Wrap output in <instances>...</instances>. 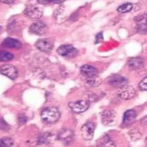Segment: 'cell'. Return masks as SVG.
<instances>
[{"label":"cell","mask_w":147,"mask_h":147,"mask_svg":"<svg viewBox=\"0 0 147 147\" xmlns=\"http://www.w3.org/2000/svg\"><path fill=\"white\" fill-rule=\"evenodd\" d=\"M60 113L58 109L53 106L45 108L41 113L42 119L47 123H54L56 122L60 118Z\"/></svg>","instance_id":"6da1fadb"},{"label":"cell","mask_w":147,"mask_h":147,"mask_svg":"<svg viewBox=\"0 0 147 147\" xmlns=\"http://www.w3.org/2000/svg\"><path fill=\"white\" fill-rule=\"evenodd\" d=\"M118 114L114 110H105L101 114V122L106 126H112L117 123Z\"/></svg>","instance_id":"7a4b0ae2"},{"label":"cell","mask_w":147,"mask_h":147,"mask_svg":"<svg viewBox=\"0 0 147 147\" xmlns=\"http://www.w3.org/2000/svg\"><path fill=\"white\" fill-rule=\"evenodd\" d=\"M25 16L29 20L36 21L38 20L42 15V10L38 6L30 5L28 6L24 11Z\"/></svg>","instance_id":"3957f363"},{"label":"cell","mask_w":147,"mask_h":147,"mask_svg":"<svg viewBox=\"0 0 147 147\" xmlns=\"http://www.w3.org/2000/svg\"><path fill=\"white\" fill-rule=\"evenodd\" d=\"M127 79L118 74H114L110 76L107 79V83L113 87L120 88L122 87L127 83Z\"/></svg>","instance_id":"277c9868"},{"label":"cell","mask_w":147,"mask_h":147,"mask_svg":"<svg viewBox=\"0 0 147 147\" xmlns=\"http://www.w3.org/2000/svg\"><path fill=\"white\" fill-rule=\"evenodd\" d=\"M136 94L135 88L129 85H125L118 88L117 91L118 96L124 100H129L133 98Z\"/></svg>","instance_id":"5b68a950"},{"label":"cell","mask_w":147,"mask_h":147,"mask_svg":"<svg viewBox=\"0 0 147 147\" xmlns=\"http://www.w3.org/2000/svg\"><path fill=\"white\" fill-rule=\"evenodd\" d=\"M57 53L64 57L72 58L78 54V50L71 45H63L57 49Z\"/></svg>","instance_id":"8992f818"},{"label":"cell","mask_w":147,"mask_h":147,"mask_svg":"<svg viewBox=\"0 0 147 147\" xmlns=\"http://www.w3.org/2000/svg\"><path fill=\"white\" fill-rule=\"evenodd\" d=\"M95 131V125L94 123L88 122L84 123L80 128V132L82 138L87 141L93 138Z\"/></svg>","instance_id":"52a82bcc"},{"label":"cell","mask_w":147,"mask_h":147,"mask_svg":"<svg viewBox=\"0 0 147 147\" xmlns=\"http://www.w3.org/2000/svg\"><path fill=\"white\" fill-rule=\"evenodd\" d=\"M71 109L77 113L86 111L90 106V103L86 100H78L72 101L68 103Z\"/></svg>","instance_id":"ba28073f"},{"label":"cell","mask_w":147,"mask_h":147,"mask_svg":"<svg viewBox=\"0 0 147 147\" xmlns=\"http://www.w3.org/2000/svg\"><path fill=\"white\" fill-rule=\"evenodd\" d=\"M0 73L11 79H16L18 76V71L16 68L9 64L1 66Z\"/></svg>","instance_id":"9c48e42d"},{"label":"cell","mask_w":147,"mask_h":147,"mask_svg":"<svg viewBox=\"0 0 147 147\" xmlns=\"http://www.w3.org/2000/svg\"><path fill=\"white\" fill-rule=\"evenodd\" d=\"M58 139L57 133L54 131H47L39 135V145L49 144Z\"/></svg>","instance_id":"30bf717a"},{"label":"cell","mask_w":147,"mask_h":147,"mask_svg":"<svg viewBox=\"0 0 147 147\" xmlns=\"http://www.w3.org/2000/svg\"><path fill=\"white\" fill-rule=\"evenodd\" d=\"M35 46L41 52H48L52 49L53 47V43L50 39L41 38L36 42Z\"/></svg>","instance_id":"8fae6325"},{"label":"cell","mask_w":147,"mask_h":147,"mask_svg":"<svg viewBox=\"0 0 147 147\" xmlns=\"http://www.w3.org/2000/svg\"><path fill=\"white\" fill-rule=\"evenodd\" d=\"M47 25L41 21H36L34 23L32 24L29 28V31L30 33L37 35L43 34L47 32Z\"/></svg>","instance_id":"7c38bea8"},{"label":"cell","mask_w":147,"mask_h":147,"mask_svg":"<svg viewBox=\"0 0 147 147\" xmlns=\"http://www.w3.org/2000/svg\"><path fill=\"white\" fill-rule=\"evenodd\" d=\"M58 139L62 141L64 144H69L70 143L74 137V133L72 130L69 129H62L58 133H57Z\"/></svg>","instance_id":"4fadbf2b"},{"label":"cell","mask_w":147,"mask_h":147,"mask_svg":"<svg viewBox=\"0 0 147 147\" xmlns=\"http://www.w3.org/2000/svg\"><path fill=\"white\" fill-rule=\"evenodd\" d=\"M98 147H116L114 142L107 134H103L96 141Z\"/></svg>","instance_id":"5bb4252c"},{"label":"cell","mask_w":147,"mask_h":147,"mask_svg":"<svg viewBox=\"0 0 147 147\" xmlns=\"http://www.w3.org/2000/svg\"><path fill=\"white\" fill-rule=\"evenodd\" d=\"M80 72L82 75L87 78H91L98 75V70L92 65L84 64L80 68Z\"/></svg>","instance_id":"9a60e30c"},{"label":"cell","mask_w":147,"mask_h":147,"mask_svg":"<svg viewBox=\"0 0 147 147\" xmlns=\"http://www.w3.org/2000/svg\"><path fill=\"white\" fill-rule=\"evenodd\" d=\"M2 45L4 47L10 49H20L22 47V44L20 41L13 38L5 39Z\"/></svg>","instance_id":"2e32d148"},{"label":"cell","mask_w":147,"mask_h":147,"mask_svg":"<svg viewBox=\"0 0 147 147\" xmlns=\"http://www.w3.org/2000/svg\"><path fill=\"white\" fill-rule=\"evenodd\" d=\"M137 117V113L135 110L130 109L126 110L123 117V123L124 125H128L134 122Z\"/></svg>","instance_id":"e0dca14e"},{"label":"cell","mask_w":147,"mask_h":147,"mask_svg":"<svg viewBox=\"0 0 147 147\" xmlns=\"http://www.w3.org/2000/svg\"><path fill=\"white\" fill-rule=\"evenodd\" d=\"M144 66L143 60L139 57L130 59L128 61V67L131 70L141 69Z\"/></svg>","instance_id":"ac0fdd59"},{"label":"cell","mask_w":147,"mask_h":147,"mask_svg":"<svg viewBox=\"0 0 147 147\" xmlns=\"http://www.w3.org/2000/svg\"><path fill=\"white\" fill-rule=\"evenodd\" d=\"M102 83V79L98 76H95L91 78H87L85 80V84L90 87H96L99 86Z\"/></svg>","instance_id":"d6986e66"},{"label":"cell","mask_w":147,"mask_h":147,"mask_svg":"<svg viewBox=\"0 0 147 147\" xmlns=\"http://www.w3.org/2000/svg\"><path fill=\"white\" fill-rule=\"evenodd\" d=\"M14 144L13 140L9 137L0 138V147H11Z\"/></svg>","instance_id":"ffe728a7"},{"label":"cell","mask_w":147,"mask_h":147,"mask_svg":"<svg viewBox=\"0 0 147 147\" xmlns=\"http://www.w3.org/2000/svg\"><path fill=\"white\" fill-rule=\"evenodd\" d=\"M132 8H133V5L131 3H126L119 6L117 8V11L121 14L126 13L131 11Z\"/></svg>","instance_id":"44dd1931"},{"label":"cell","mask_w":147,"mask_h":147,"mask_svg":"<svg viewBox=\"0 0 147 147\" xmlns=\"http://www.w3.org/2000/svg\"><path fill=\"white\" fill-rule=\"evenodd\" d=\"M14 56L12 53L5 51L0 50V61H7L11 60L13 59Z\"/></svg>","instance_id":"7402d4cb"},{"label":"cell","mask_w":147,"mask_h":147,"mask_svg":"<svg viewBox=\"0 0 147 147\" xmlns=\"http://www.w3.org/2000/svg\"><path fill=\"white\" fill-rule=\"evenodd\" d=\"M129 135L130 137V138L131 139L132 141H137L139 139L141 138L142 134L140 132V131L136 129H134L131 130L129 132Z\"/></svg>","instance_id":"603a6c76"},{"label":"cell","mask_w":147,"mask_h":147,"mask_svg":"<svg viewBox=\"0 0 147 147\" xmlns=\"http://www.w3.org/2000/svg\"><path fill=\"white\" fill-rule=\"evenodd\" d=\"M38 138H39V135L36 136L32 138H31L30 140H28L26 142V144L29 146H35L37 145H39L38 142Z\"/></svg>","instance_id":"cb8c5ba5"},{"label":"cell","mask_w":147,"mask_h":147,"mask_svg":"<svg viewBox=\"0 0 147 147\" xmlns=\"http://www.w3.org/2000/svg\"><path fill=\"white\" fill-rule=\"evenodd\" d=\"M137 30L141 34L147 33V23L139 22L137 24Z\"/></svg>","instance_id":"d4e9b609"},{"label":"cell","mask_w":147,"mask_h":147,"mask_svg":"<svg viewBox=\"0 0 147 147\" xmlns=\"http://www.w3.org/2000/svg\"><path fill=\"white\" fill-rule=\"evenodd\" d=\"M26 117L24 114H19L17 117V122L19 125H23L26 122Z\"/></svg>","instance_id":"484cf974"},{"label":"cell","mask_w":147,"mask_h":147,"mask_svg":"<svg viewBox=\"0 0 147 147\" xmlns=\"http://www.w3.org/2000/svg\"><path fill=\"white\" fill-rule=\"evenodd\" d=\"M139 87L142 90H147V77L145 78L140 82Z\"/></svg>","instance_id":"4316f807"},{"label":"cell","mask_w":147,"mask_h":147,"mask_svg":"<svg viewBox=\"0 0 147 147\" xmlns=\"http://www.w3.org/2000/svg\"><path fill=\"white\" fill-rule=\"evenodd\" d=\"M97 98V96H96L95 94H88L87 95V100L89 103L90 102H94L96 100Z\"/></svg>","instance_id":"83f0119b"},{"label":"cell","mask_w":147,"mask_h":147,"mask_svg":"<svg viewBox=\"0 0 147 147\" xmlns=\"http://www.w3.org/2000/svg\"><path fill=\"white\" fill-rule=\"evenodd\" d=\"M37 1L41 3V4H43V5H47L50 2H52V0H37Z\"/></svg>","instance_id":"f1b7e54d"},{"label":"cell","mask_w":147,"mask_h":147,"mask_svg":"<svg viewBox=\"0 0 147 147\" xmlns=\"http://www.w3.org/2000/svg\"><path fill=\"white\" fill-rule=\"evenodd\" d=\"M15 0H0V2L5 4H11Z\"/></svg>","instance_id":"f546056e"},{"label":"cell","mask_w":147,"mask_h":147,"mask_svg":"<svg viewBox=\"0 0 147 147\" xmlns=\"http://www.w3.org/2000/svg\"><path fill=\"white\" fill-rule=\"evenodd\" d=\"M65 1V0H52V2L55 3H61Z\"/></svg>","instance_id":"4dcf8cb0"},{"label":"cell","mask_w":147,"mask_h":147,"mask_svg":"<svg viewBox=\"0 0 147 147\" xmlns=\"http://www.w3.org/2000/svg\"><path fill=\"white\" fill-rule=\"evenodd\" d=\"M2 29H3V27H2L1 25H0V33L2 32Z\"/></svg>","instance_id":"1f68e13d"},{"label":"cell","mask_w":147,"mask_h":147,"mask_svg":"<svg viewBox=\"0 0 147 147\" xmlns=\"http://www.w3.org/2000/svg\"><path fill=\"white\" fill-rule=\"evenodd\" d=\"M145 144H146V145L147 146V137H146V139H145Z\"/></svg>","instance_id":"d6a6232c"},{"label":"cell","mask_w":147,"mask_h":147,"mask_svg":"<svg viewBox=\"0 0 147 147\" xmlns=\"http://www.w3.org/2000/svg\"><path fill=\"white\" fill-rule=\"evenodd\" d=\"M146 22L147 23V17H146Z\"/></svg>","instance_id":"836d02e7"}]
</instances>
